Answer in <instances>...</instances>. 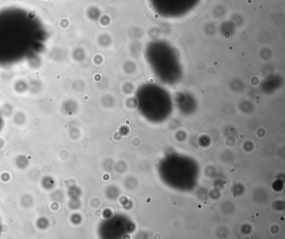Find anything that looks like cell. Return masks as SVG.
I'll list each match as a JSON object with an SVG mask.
<instances>
[{"instance_id":"1","label":"cell","mask_w":285,"mask_h":239,"mask_svg":"<svg viewBox=\"0 0 285 239\" xmlns=\"http://www.w3.org/2000/svg\"><path fill=\"white\" fill-rule=\"evenodd\" d=\"M256 215L257 217H260V214L259 213H258V212H257V213H256Z\"/></svg>"},{"instance_id":"2","label":"cell","mask_w":285,"mask_h":239,"mask_svg":"<svg viewBox=\"0 0 285 239\" xmlns=\"http://www.w3.org/2000/svg\"><path fill=\"white\" fill-rule=\"evenodd\" d=\"M235 171H236V170H235V169H232V170L231 169V172H232V173H233V172H235Z\"/></svg>"}]
</instances>
